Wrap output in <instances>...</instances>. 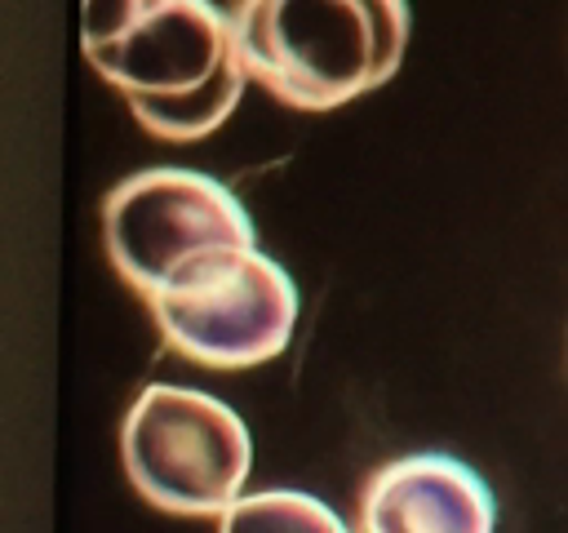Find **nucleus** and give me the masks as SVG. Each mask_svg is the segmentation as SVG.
<instances>
[{"label": "nucleus", "mask_w": 568, "mask_h": 533, "mask_svg": "<svg viewBox=\"0 0 568 533\" xmlns=\"http://www.w3.org/2000/svg\"><path fill=\"white\" fill-rule=\"evenodd\" d=\"M80 13L84 58L146 133L195 142L240 107L248 76L226 9L204 0H89Z\"/></svg>", "instance_id": "obj_1"}, {"label": "nucleus", "mask_w": 568, "mask_h": 533, "mask_svg": "<svg viewBox=\"0 0 568 533\" xmlns=\"http://www.w3.org/2000/svg\"><path fill=\"white\" fill-rule=\"evenodd\" d=\"M231 22L244 76L297 111L373 93L408 44L404 0H244Z\"/></svg>", "instance_id": "obj_2"}, {"label": "nucleus", "mask_w": 568, "mask_h": 533, "mask_svg": "<svg viewBox=\"0 0 568 533\" xmlns=\"http://www.w3.org/2000/svg\"><path fill=\"white\" fill-rule=\"evenodd\" d=\"M129 484L169 515H226L248 484L253 440L244 418L195 386L151 382L120 426Z\"/></svg>", "instance_id": "obj_3"}, {"label": "nucleus", "mask_w": 568, "mask_h": 533, "mask_svg": "<svg viewBox=\"0 0 568 533\" xmlns=\"http://www.w3.org/2000/svg\"><path fill=\"white\" fill-rule=\"evenodd\" d=\"M102 240L129 289L155 298L195 262L222 249H257L240 195L200 169L129 173L102 204Z\"/></svg>", "instance_id": "obj_4"}, {"label": "nucleus", "mask_w": 568, "mask_h": 533, "mask_svg": "<svg viewBox=\"0 0 568 533\" xmlns=\"http://www.w3.org/2000/svg\"><path fill=\"white\" fill-rule=\"evenodd\" d=\"M146 306L178 355L226 373L275 360L297 329V284L262 249H222Z\"/></svg>", "instance_id": "obj_5"}, {"label": "nucleus", "mask_w": 568, "mask_h": 533, "mask_svg": "<svg viewBox=\"0 0 568 533\" xmlns=\"http://www.w3.org/2000/svg\"><path fill=\"white\" fill-rule=\"evenodd\" d=\"M359 533H497L488 480L453 453H404L359 493Z\"/></svg>", "instance_id": "obj_6"}, {"label": "nucleus", "mask_w": 568, "mask_h": 533, "mask_svg": "<svg viewBox=\"0 0 568 533\" xmlns=\"http://www.w3.org/2000/svg\"><path fill=\"white\" fill-rule=\"evenodd\" d=\"M217 533H351V524L306 489H257L217 520Z\"/></svg>", "instance_id": "obj_7"}]
</instances>
